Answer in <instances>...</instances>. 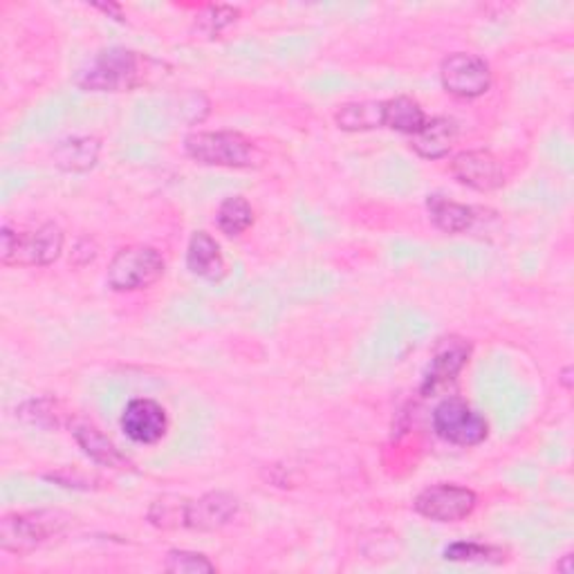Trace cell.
Here are the masks:
<instances>
[{
	"label": "cell",
	"instance_id": "obj_1",
	"mask_svg": "<svg viewBox=\"0 0 574 574\" xmlns=\"http://www.w3.org/2000/svg\"><path fill=\"white\" fill-rule=\"evenodd\" d=\"M149 59L126 48L99 52L93 63L77 77L79 87L87 93H128L147 81Z\"/></svg>",
	"mask_w": 574,
	"mask_h": 574
},
{
	"label": "cell",
	"instance_id": "obj_2",
	"mask_svg": "<svg viewBox=\"0 0 574 574\" xmlns=\"http://www.w3.org/2000/svg\"><path fill=\"white\" fill-rule=\"evenodd\" d=\"M70 523V516L59 509L16 512L0 520V548L12 554H30L40 546L61 537Z\"/></svg>",
	"mask_w": 574,
	"mask_h": 574
},
{
	"label": "cell",
	"instance_id": "obj_3",
	"mask_svg": "<svg viewBox=\"0 0 574 574\" xmlns=\"http://www.w3.org/2000/svg\"><path fill=\"white\" fill-rule=\"evenodd\" d=\"M185 151L191 160L207 166L249 168L262 162L258 147L236 130H202L185 140Z\"/></svg>",
	"mask_w": 574,
	"mask_h": 574
},
{
	"label": "cell",
	"instance_id": "obj_4",
	"mask_svg": "<svg viewBox=\"0 0 574 574\" xmlns=\"http://www.w3.org/2000/svg\"><path fill=\"white\" fill-rule=\"evenodd\" d=\"M63 251V232L55 223L40 225L32 232H19L10 225L0 232V258L5 265L21 268H46Z\"/></svg>",
	"mask_w": 574,
	"mask_h": 574
},
{
	"label": "cell",
	"instance_id": "obj_5",
	"mask_svg": "<svg viewBox=\"0 0 574 574\" xmlns=\"http://www.w3.org/2000/svg\"><path fill=\"white\" fill-rule=\"evenodd\" d=\"M164 258L155 247L132 245L115 254L108 268V288L115 292H138L155 285L164 274Z\"/></svg>",
	"mask_w": 574,
	"mask_h": 574
},
{
	"label": "cell",
	"instance_id": "obj_6",
	"mask_svg": "<svg viewBox=\"0 0 574 574\" xmlns=\"http://www.w3.org/2000/svg\"><path fill=\"white\" fill-rule=\"evenodd\" d=\"M433 429L445 443L458 447H476L484 443V437L490 433L488 420L473 411L467 402L456 400V397L435 407Z\"/></svg>",
	"mask_w": 574,
	"mask_h": 574
},
{
	"label": "cell",
	"instance_id": "obj_7",
	"mask_svg": "<svg viewBox=\"0 0 574 574\" xmlns=\"http://www.w3.org/2000/svg\"><path fill=\"white\" fill-rule=\"evenodd\" d=\"M440 81L445 91L458 99H478L490 93L492 68L478 55L456 52L443 61Z\"/></svg>",
	"mask_w": 574,
	"mask_h": 574
},
{
	"label": "cell",
	"instance_id": "obj_8",
	"mask_svg": "<svg viewBox=\"0 0 574 574\" xmlns=\"http://www.w3.org/2000/svg\"><path fill=\"white\" fill-rule=\"evenodd\" d=\"M476 494L460 484H433L415 499V512L435 523H458L476 509Z\"/></svg>",
	"mask_w": 574,
	"mask_h": 574
},
{
	"label": "cell",
	"instance_id": "obj_9",
	"mask_svg": "<svg viewBox=\"0 0 574 574\" xmlns=\"http://www.w3.org/2000/svg\"><path fill=\"white\" fill-rule=\"evenodd\" d=\"M454 178L476 191H496L505 185L501 160L490 151H465L452 160Z\"/></svg>",
	"mask_w": 574,
	"mask_h": 574
},
{
	"label": "cell",
	"instance_id": "obj_10",
	"mask_svg": "<svg viewBox=\"0 0 574 574\" xmlns=\"http://www.w3.org/2000/svg\"><path fill=\"white\" fill-rule=\"evenodd\" d=\"M471 355V343L458 337H449L437 345L431 366L422 382V395L431 397L440 388H447L456 382L460 371L467 366Z\"/></svg>",
	"mask_w": 574,
	"mask_h": 574
},
{
	"label": "cell",
	"instance_id": "obj_11",
	"mask_svg": "<svg viewBox=\"0 0 574 574\" xmlns=\"http://www.w3.org/2000/svg\"><path fill=\"white\" fill-rule=\"evenodd\" d=\"M124 433L138 445H155L166 435L168 418L162 405L149 397L132 400L121 415Z\"/></svg>",
	"mask_w": 574,
	"mask_h": 574
},
{
	"label": "cell",
	"instance_id": "obj_12",
	"mask_svg": "<svg viewBox=\"0 0 574 574\" xmlns=\"http://www.w3.org/2000/svg\"><path fill=\"white\" fill-rule=\"evenodd\" d=\"M241 505L238 499L225 492H211L200 496L198 501H187L185 527L198 529V532H215V529L230 525Z\"/></svg>",
	"mask_w": 574,
	"mask_h": 574
},
{
	"label": "cell",
	"instance_id": "obj_13",
	"mask_svg": "<svg viewBox=\"0 0 574 574\" xmlns=\"http://www.w3.org/2000/svg\"><path fill=\"white\" fill-rule=\"evenodd\" d=\"M458 140V124L449 117H431L415 132L411 147L426 160H443L449 155Z\"/></svg>",
	"mask_w": 574,
	"mask_h": 574
},
{
	"label": "cell",
	"instance_id": "obj_14",
	"mask_svg": "<svg viewBox=\"0 0 574 574\" xmlns=\"http://www.w3.org/2000/svg\"><path fill=\"white\" fill-rule=\"evenodd\" d=\"M187 268L191 274L204 281H220L227 274L225 256L220 245L207 232H196L187 247Z\"/></svg>",
	"mask_w": 574,
	"mask_h": 574
},
{
	"label": "cell",
	"instance_id": "obj_15",
	"mask_svg": "<svg viewBox=\"0 0 574 574\" xmlns=\"http://www.w3.org/2000/svg\"><path fill=\"white\" fill-rule=\"evenodd\" d=\"M72 435L77 440V445L83 449V454L95 460L97 465L110 467V469H132V462L110 443V440L93 424L87 422H77L72 426Z\"/></svg>",
	"mask_w": 574,
	"mask_h": 574
},
{
	"label": "cell",
	"instance_id": "obj_16",
	"mask_svg": "<svg viewBox=\"0 0 574 574\" xmlns=\"http://www.w3.org/2000/svg\"><path fill=\"white\" fill-rule=\"evenodd\" d=\"M426 211H429V218L433 220V225L437 230H443L445 234H462L471 230L476 223V211L471 207L449 200L445 196H437V194L429 196Z\"/></svg>",
	"mask_w": 574,
	"mask_h": 574
},
{
	"label": "cell",
	"instance_id": "obj_17",
	"mask_svg": "<svg viewBox=\"0 0 574 574\" xmlns=\"http://www.w3.org/2000/svg\"><path fill=\"white\" fill-rule=\"evenodd\" d=\"M99 151L102 144L95 138H68L55 149V164L70 173L91 171L99 160Z\"/></svg>",
	"mask_w": 574,
	"mask_h": 574
},
{
	"label": "cell",
	"instance_id": "obj_18",
	"mask_svg": "<svg viewBox=\"0 0 574 574\" xmlns=\"http://www.w3.org/2000/svg\"><path fill=\"white\" fill-rule=\"evenodd\" d=\"M424 108L411 97H395L384 102V126L405 136H415V132L426 124Z\"/></svg>",
	"mask_w": 574,
	"mask_h": 574
},
{
	"label": "cell",
	"instance_id": "obj_19",
	"mask_svg": "<svg viewBox=\"0 0 574 574\" xmlns=\"http://www.w3.org/2000/svg\"><path fill=\"white\" fill-rule=\"evenodd\" d=\"M335 121L341 130L360 132V130H375L384 126V102H352L343 104Z\"/></svg>",
	"mask_w": 574,
	"mask_h": 574
},
{
	"label": "cell",
	"instance_id": "obj_20",
	"mask_svg": "<svg viewBox=\"0 0 574 574\" xmlns=\"http://www.w3.org/2000/svg\"><path fill=\"white\" fill-rule=\"evenodd\" d=\"M218 230L227 236H241L254 225V209L243 196H232L223 200L215 215Z\"/></svg>",
	"mask_w": 574,
	"mask_h": 574
},
{
	"label": "cell",
	"instance_id": "obj_21",
	"mask_svg": "<svg viewBox=\"0 0 574 574\" xmlns=\"http://www.w3.org/2000/svg\"><path fill=\"white\" fill-rule=\"evenodd\" d=\"M447 561H473V563H503L505 552L494 546H484L476 541H460L452 543L445 550Z\"/></svg>",
	"mask_w": 574,
	"mask_h": 574
},
{
	"label": "cell",
	"instance_id": "obj_22",
	"mask_svg": "<svg viewBox=\"0 0 574 574\" xmlns=\"http://www.w3.org/2000/svg\"><path fill=\"white\" fill-rule=\"evenodd\" d=\"M19 415L36 426H61L63 424V411L57 400H50V397H40V400H32L21 407Z\"/></svg>",
	"mask_w": 574,
	"mask_h": 574
},
{
	"label": "cell",
	"instance_id": "obj_23",
	"mask_svg": "<svg viewBox=\"0 0 574 574\" xmlns=\"http://www.w3.org/2000/svg\"><path fill=\"white\" fill-rule=\"evenodd\" d=\"M185 512H187V501L178 496H164L153 503L149 512V520L162 529L185 527Z\"/></svg>",
	"mask_w": 574,
	"mask_h": 574
},
{
	"label": "cell",
	"instance_id": "obj_24",
	"mask_svg": "<svg viewBox=\"0 0 574 574\" xmlns=\"http://www.w3.org/2000/svg\"><path fill=\"white\" fill-rule=\"evenodd\" d=\"M164 570L173 574H202V572H215V565L198 552H187V550H171Z\"/></svg>",
	"mask_w": 574,
	"mask_h": 574
},
{
	"label": "cell",
	"instance_id": "obj_25",
	"mask_svg": "<svg viewBox=\"0 0 574 574\" xmlns=\"http://www.w3.org/2000/svg\"><path fill=\"white\" fill-rule=\"evenodd\" d=\"M238 19V10L230 8V5H211L207 8L198 21H196V30L200 34H204L207 38L218 36L225 27H230L232 23H236Z\"/></svg>",
	"mask_w": 574,
	"mask_h": 574
},
{
	"label": "cell",
	"instance_id": "obj_26",
	"mask_svg": "<svg viewBox=\"0 0 574 574\" xmlns=\"http://www.w3.org/2000/svg\"><path fill=\"white\" fill-rule=\"evenodd\" d=\"M97 10H102L106 14H115V19H121V10L117 5H97Z\"/></svg>",
	"mask_w": 574,
	"mask_h": 574
},
{
	"label": "cell",
	"instance_id": "obj_27",
	"mask_svg": "<svg viewBox=\"0 0 574 574\" xmlns=\"http://www.w3.org/2000/svg\"><path fill=\"white\" fill-rule=\"evenodd\" d=\"M570 561H572V557H570V554H565V557H563V561L557 565V570H561V572L570 574V572H572V565H570Z\"/></svg>",
	"mask_w": 574,
	"mask_h": 574
}]
</instances>
